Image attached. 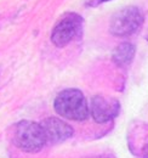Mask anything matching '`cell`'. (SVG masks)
I'll return each instance as SVG.
<instances>
[{
    "label": "cell",
    "mask_w": 148,
    "mask_h": 158,
    "mask_svg": "<svg viewBox=\"0 0 148 158\" xmlns=\"http://www.w3.org/2000/svg\"><path fill=\"white\" fill-rule=\"evenodd\" d=\"M46 143L62 142L73 135V128L58 118H47L40 123Z\"/></svg>",
    "instance_id": "8992f818"
},
{
    "label": "cell",
    "mask_w": 148,
    "mask_h": 158,
    "mask_svg": "<svg viewBox=\"0 0 148 158\" xmlns=\"http://www.w3.org/2000/svg\"><path fill=\"white\" fill-rule=\"evenodd\" d=\"M143 22V15L136 6L118 10L111 19L109 32L115 37H129L136 33Z\"/></svg>",
    "instance_id": "3957f363"
},
{
    "label": "cell",
    "mask_w": 148,
    "mask_h": 158,
    "mask_svg": "<svg viewBox=\"0 0 148 158\" xmlns=\"http://www.w3.org/2000/svg\"><path fill=\"white\" fill-rule=\"evenodd\" d=\"M83 19L78 14L68 12L56 23L51 33V41L56 46H66L81 31Z\"/></svg>",
    "instance_id": "277c9868"
},
{
    "label": "cell",
    "mask_w": 148,
    "mask_h": 158,
    "mask_svg": "<svg viewBox=\"0 0 148 158\" xmlns=\"http://www.w3.org/2000/svg\"><path fill=\"white\" fill-rule=\"evenodd\" d=\"M142 158H148V142L143 146V150H142Z\"/></svg>",
    "instance_id": "ba28073f"
},
{
    "label": "cell",
    "mask_w": 148,
    "mask_h": 158,
    "mask_svg": "<svg viewBox=\"0 0 148 158\" xmlns=\"http://www.w3.org/2000/svg\"><path fill=\"white\" fill-rule=\"evenodd\" d=\"M89 158H112V157L108 156V155H100V156H93V157H89Z\"/></svg>",
    "instance_id": "9c48e42d"
},
{
    "label": "cell",
    "mask_w": 148,
    "mask_h": 158,
    "mask_svg": "<svg viewBox=\"0 0 148 158\" xmlns=\"http://www.w3.org/2000/svg\"><path fill=\"white\" fill-rule=\"evenodd\" d=\"M14 142L22 151L35 153L44 147L46 140L40 124L31 120H22L15 128Z\"/></svg>",
    "instance_id": "7a4b0ae2"
},
{
    "label": "cell",
    "mask_w": 148,
    "mask_h": 158,
    "mask_svg": "<svg viewBox=\"0 0 148 158\" xmlns=\"http://www.w3.org/2000/svg\"><path fill=\"white\" fill-rule=\"evenodd\" d=\"M100 1H109V0H100Z\"/></svg>",
    "instance_id": "30bf717a"
},
{
    "label": "cell",
    "mask_w": 148,
    "mask_h": 158,
    "mask_svg": "<svg viewBox=\"0 0 148 158\" xmlns=\"http://www.w3.org/2000/svg\"><path fill=\"white\" fill-rule=\"evenodd\" d=\"M120 105L119 101L113 98H107L102 95H96L91 99L90 113L95 122L102 124L115 118L119 113Z\"/></svg>",
    "instance_id": "5b68a950"
},
{
    "label": "cell",
    "mask_w": 148,
    "mask_h": 158,
    "mask_svg": "<svg viewBox=\"0 0 148 158\" xmlns=\"http://www.w3.org/2000/svg\"><path fill=\"white\" fill-rule=\"evenodd\" d=\"M135 56V46L130 43H121L113 52V61L115 64L124 67L128 66Z\"/></svg>",
    "instance_id": "52a82bcc"
},
{
    "label": "cell",
    "mask_w": 148,
    "mask_h": 158,
    "mask_svg": "<svg viewBox=\"0 0 148 158\" xmlns=\"http://www.w3.org/2000/svg\"><path fill=\"white\" fill-rule=\"evenodd\" d=\"M54 107L60 116L78 122L85 120L90 113L84 94L78 89H67L61 91L56 96Z\"/></svg>",
    "instance_id": "6da1fadb"
}]
</instances>
